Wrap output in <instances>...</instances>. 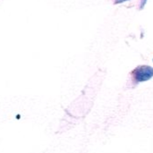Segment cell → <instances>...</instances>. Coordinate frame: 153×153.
<instances>
[{
    "label": "cell",
    "instance_id": "6da1fadb",
    "mask_svg": "<svg viewBox=\"0 0 153 153\" xmlns=\"http://www.w3.org/2000/svg\"><path fill=\"white\" fill-rule=\"evenodd\" d=\"M133 76L136 82H142L153 77V68L149 65H141L133 71Z\"/></svg>",
    "mask_w": 153,
    "mask_h": 153
},
{
    "label": "cell",
    "instance_id": "7a4b0ae2",
    "mask_svg": "<svg viewBox=\"0 0 153 153\" xmlns=\"http://www.w3.org/2000/svg\"><path fill=\"white\" fill-rule=\"evenodd\" d=\"M127 0H115V4H119V3H123V2H125Z\"/></svg>",
    "mask_w": 153,
    "mask_h": 153
}]
</instances>
